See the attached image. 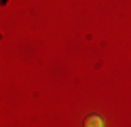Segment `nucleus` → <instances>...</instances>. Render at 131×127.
<instances>
[{
    "label": "nucleus",
    "mask_w": 131,
    "mask_h": 127,
    "mask_svg": "<svg viewBox=\"0 0 131 127\" xmlns=\"http://www.w3.org/2000/svg\"><path fill=\"white\" fill-rule=\"evenodd\" d=\"M87 127H102L104 125V119L100 114H91V116H87V121H85Z\"/></svg>",
    "instance_id": "obj_1"
}]
</instances>
